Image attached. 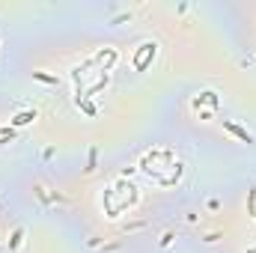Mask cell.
<instances>
[{"label": "cell", "instance_id": "obj_1", "mask_svg": "<svg viewBox=\"0 0 256 253\" xmlns=\"http://www.w3.org/2000/svg\"><path fill=\"white\" fill-rule=\"evenodd\" d=\"M140 170L149 176L155 185L167 188V176H164V170H170L173 176H182V161H179L170 149H152V152H146V155H143Z\"/></svg>", "mask_w": 256, "mask_h": 253}, {"label": "cell", "instance_id": "obj_2", "mask_svg": "<svg viewBox=\"0 0 256 253\" xmlns=\"http://www.w3.org/2000/svg\"><path fill=\"white\" fill-rule=\"evenodd\" d=\"M101 203H104L107 218L116 221V218H122L128 208H134V203H137V188H131L128 194H119V182H114L111 188L104 191V200H101Z\"/></svg>", "mask_w": 256, "mask_h": 253}, {"label": "cell", "instance_id": "obj_3", "mask_svg": "<svg viewBox=\"0 0 256 253\" xmlns=\"http://www.w3.org/2000/svg\"><path fill=\"white\" fill-rule=\"evenodd\" d=\"M155 54H158V42H143V45H140V51L131 57V60H134V69H137V71H143L146 66H149V63L155 60Z\"/></svg>", "mask_w": 256, "mask_h": 253}, {"label": "cell", "instance_id": "obj_4", "mask_svg": "<svg viewBox=\"0 0 256 253\" xmlns=\"http://www.w3.org/2000/svg\"><path fill=\"white\" fill-rule=\"evenodd\" d=\"M224 128H227L230 134H235V137H238L241 143H253V134H250L247 128H241V125H235L233 119H224Z\"/></svg>", "mask_w": 256, "mask_h": 253}, {"label": "cell", "instance_id": "obj_5", "mask_svg": "<svg viewBox=\"0 0 256 253\" xmlns=\"http://www.w3.org/2000/svg\"><path fill=\"white\" fill-rule=\"evenodd\" d=\"M39 119V114L36 111H21V114H15L9 122H12V128H21V125H30V122H36Z\"/></svg>", "mask_w": 256, "mask_h": 253}, {"label": "cell", "instance_id": "obj_6", "mask_svg": "<svg viewBox=\"0 0 256 253\" xmlns=\"http://www.w3.org/2000/svg\"><path fill=\"white\" fill-rule=\"evenodd\" d=\"M33 78L42 81V84H54V87H57V78H54V75H45V71H33Z\"/></svg>", "mask_w": 256, "mask_h": 253}, {"label": "cell", "instance_id": "obj_7", "mask_svg": "<svg viewBox=\"0 0 256 253\" xmlns=\"http://www.w3.org/2000/svg\"><path fill=\"white\" fill-rule=\"evenodd\" d=\"M78 107H81V111H84L87 116H95V107H93V101H90V98H84V101H78Z\"/></svg>", "mask_w": 256, "mask_h": 253}, {"label": "cell", "instance_id": "obj_8", "mask_svg": "<svg viewBox=\"0 0 256 253\" xmlns=\"http://www.w3.org/2000/svg\"><path fill=\"white\" fill-rule=\"evenodd\" d=\"M21 238H24V230H15V232H12V241H9V247H12V250H18V247H21Z\"/></svg>", "mask_w": 256, "mask_h": 253}, {"label": "cell", "instance_id": "obj_9", "mask_svg": "<svg viewBox=\"0 0 256 253\" xmlns=\"http://www.w3.org/2000/svg\"><path fill=\"white\" fill-rule=\"evenodd\" d=\"M170 241H173V232H164V238H161V247H167Z\"/></svg>", "mask_w": 256, "mask_h": 253}, {"label": "cell", "instance_id": "obj_10", "mask_svg": "<svg viewBox=\"0 0 256 253\" xmlns=\"http://www.w3.org/2000/svg\"><path fill=\"white\" fill-rule=\"evenodd\" d=\"M244 253H256V244H253V247H247V250H244Z\"/></svg>", "mask_w": 256, "mask_h": 253}]
</instances>
